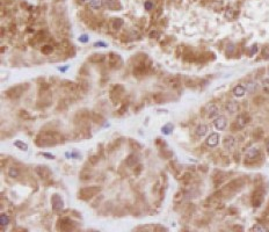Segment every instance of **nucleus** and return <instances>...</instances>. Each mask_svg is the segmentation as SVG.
<instances>
[{
	"label": "nucleus",
	"mask_w": 269,
	"mask_h": 232,
	"mask_svg": "<svg viewBox=\"0 0 269 232\" xmlns=\"http://www.w3.org/2000/svg\"><path fill=\"white\" fill-rule=\"evenodd\" d=\"M127 109H128V103H123V106L118 109V114H124L127 112Z\"/></svg>",
	"instance_id": "obj_39"
},
{
	"label": "nucleus",
	"mask_w": 269,
	"mask_h": 232,
	"mask_svg": "<svg viewBox=\"0 0 269 232\" xmlns=\"http://www.w3.org/2000/svg\"><path fill=\"white\" fill-rule=\"evenodd\" d=\"M138 161H139V158H138V155H136L134 153L129 155L127 157V159H125V164L129 167H134L138 164Z\"/></svg>",
	"instance_id": "obj_15"
},
{
	"label": "nucleus",
	"mask_w": 269,
	"mask_h": 232,
	"mask_svg": "<svg viewBox=\"0 0 269 232\" xmlns=\"http://www.w3.org/2000/svg\"><path fill=\"white\" fill-rule=\"evenodd\" d=\"M248 122H250L248 116L245 115V114H241V115H239L237 117L235 123H234V127H235L237 129H243V128H245V127L247 125Z\"/></svg>",
	"instance_id": "obj_8"
},
{
	"label": "nucleus",
	"mask_w": 269,
	"mask_h": 232,
	"mask_svg": "<svg viewBox=\"0 0 269 232\" xmlns=\"http://www.w3.org/2000/svg\"><path fill=\"white\" fill-rule=\"evenodd\" d=\"M245 93H246V88H245L244 86L238 85V86H235V87L233 88V94H234V97H241L245 95Z\"/></svg>",
	"instance_id": "obj_20"
},
{
	"label": "nucleus",
	"mask_w": 269,
	"mask_h": 232,
	"mask_svg": "<svg viewBox=\"0 0 269 232\" xmlns=\"http://www.w3.org/2000/svg\"><path fill=\"white\" fill-rule=\"evenodd\" d=\"M8 176H11V178H13V179L19 178L20 176V170L18 168V167H15V166L9 167V170H8Z\"/></svg>",
	"instance_id": "obj_23"
},
{
	"label": "nucleus",
	"mask_w": 269,
	"mask_h": 232,
	"mask_svg": "<svg viewBox=\"0 0 269 232\" xmlns=\"http://www.w3.org/2000/svg\"><path fill=\"white\" fill-rule=\"evenodd\" d=\"M153 101L155 103H162V102L166 101V97L164 95V93L158 92V93H154L153 94Z\"/></svg>",
	"instance_id": "obj_24"
},
{
	"label": "nucleus",
	"mask_w": 269,
	"mask_h": 232,
	"mask_svg": "<svg viewBox=\"0 0 269 232\" xmlns=\"http://www.w3.org/2000/svg\"><path fill=\"white\" fill-rule=\"evenodd\" d=\"M88 41H89V37L87 34H82L79 36V42H81V43H87Z\"/></svg>",
	"instance_id": "obj_35"
},
{
	"label": "nucleus",
	"mask_w": 269,
	"mask_h": 232,
	"mask_svg": "<svg viewBox=\"0 0 269 232\" xmlns=\"http://www.w3.org/2000/svg\"><path fill=\"white\" fill-rule=\"evenodd\" d=\"M108 59H109V65L112 69H119L123 64V60L119 55H116L114 52H110L109 56H108Z\"/></svg>",
	"instance_id": "obj_6"
},
{
	"label": "nucleus",
	"mask_w": 269,
	"mask_h": 232,
	"mask_svg": "<svg viewBox=\"0 0 269 232\" xmlns=\"http://www.w3.org/2000/svg\"><path fill=\"white\" fill-rule=\"evenodd\" d=\"M72 221L69 218H62L59 221V229L60 230H71L72 229Z\"/></svg>",
	"instance_id": "obj_16"
},
{
	"label": "nucleus",
	"mask_w": 269,
	"mask_h": 232,
	"mask_svg": "<svg viewBox=\"0 0 269 232\" xmlns=\"http://www.w3.org/2000/svg\"><path fill=\"white\" fill-rule=\"evenodd\" d=\"M51 207L55 211H60L64 208V201L59 194H54L51 196Z\"/></svg>",
	"instance_id": "obj_5"
},
{
	"label": "nucleus",
	"mask_w": 269,
	"mask_h": 232,
	"mask_svg": "<svg viewBox=\"0 0 269 232\" xmlns=\"http://www.w3.org/2000/svg\"><path fill=\"white\" fill-rule=\"evenodd\" d=\"M256 51H258V45H256V44H254V45L252 47V49H250V56H253V55H254Z\"/></svg>",
	"instance_id": "obj_43"
},
{
	"label": "nucleus",
	"mask_w": 269,
	"mask_h": 232,
	"mask_svg": "<svg viewBox=\"0 0 269 232\" xmlns=\"http://www.w3.org/2000/svg\"><path fill=\"white\" fill-rule=\"evenodd\" d=\"M103 5V0H91L89 1V6L93 9H100Z\"/></svg>",
	"instance_id": "obj_25"
},
{
	"label": "nucleus",
	"mask_w": 269,
	"mask_h": 232,
	"mask_svg": "<svg viewBox=\"0 0 269 232\" xmlns=\"http://www.w3.org/2000/svg\"><path fill=\"white\" fill-rule=\"evenodd\" d=\"M262 90L266 93H269V79H263L262 80Z\"/></svg>",
	"instance_id": "obj_31"
},
{
	"label": "nucleus",
	"mask_w": 269,
	"mask_h": 232,
	"mask_svg": "<svg viewBox=\"0 0 269 232\" xmlns=\"http://www.w3.org/2000/svg\"><path fill=\"white\" fill-rule=\"evenodd\" d=\"M147 69H149V65H146L144 62H142V63H139V64H137L134 66V76H143V74H145L147 72Z\"/></svg>",
	"instance_id": "obj_10"
},
{
	"label": "nucleus",
	"mask_w": 269,
	"mask_h": 232,
	"mask_svg": "<svg viewBox=\"0 0 269 232\" xmlns=\"http://www.w3.org/2000/svg\"><path fill=\"white\" fill-rule=\"evenodd\" d=\"M173 129H174L173 124H172V123H167V124H165V125L161 128V132H162L164 135H171V134L173 132Z\"/></svg>",
	"instance_id": "obj_22"
},
{
	"label": "nucleus",
	"mask_w": 269,
	"mask_h": 232,
	"mask_svg": "<svg viewBox=\"0 0 269 232\" xmlns=\"http://www.w3.org/2000/svg\"><path fill=\"white\" fill-rule=\"evenodd\" d=\"M14 146H16L21 151H28V144H26L24 142L21 140H15L14 142Z\"/></svg>",
	"instance_id": "obj_26"
},
{
	"label": "nucleus",
	"mask_w": 269,
	"mask_h": 232,
	"mask_svg": "<svg viewBox=\"0 0 269 232\" xmlns=\"http://www.w3.org/2000/svg\"><path fill=\"white\" fill-rule=\"evenodd\" d=\"M67 69H69V66H65V67H58V70H59V71H62V72H65Z\"/></svg>",
	"instance_id": "obj_48"
},
{
	"label": "nucleus",
	"mask_w": 269,
	"mask_h": 232,
	"mask_svg": "<svg viewBox=\"0 0 269 232\" xmlns=\"http://www.w3.org/2000/svg\"><path fill=\"white\" fill-rule=\"evenodd\" d=\"M142 171H143V165H138L137 170H134V175H139Z\"/></svg>",
	"instance_id": "obj_42"
},
{
	"label": "nucleus",
	"mask_w": 269,
	"mask_h": 232,
	"mask_svg": "<svg viewBox=\"0 0 269 232\" xmlns=\"http://www.w3.org/2000/svg\"><path fill=\"white\" fill-rule=\"evenodd\" d=\"M267 151L269 152V140L267 142Z\"/></svg>",
	"instance_id": "obj_49"
},
{
	"label": "nucleus",
	"mask_w": 269,
	"mask_h": 232,
	"mask_svg": "<svg viewBox=\"0 0 269 232\" xmlns=\"http://www.w3.org/2000/svg\"><path fill=\"white\" fill-rule=\"evenodd\" d=\"M101 192V187L99 186H89V187H85L82 189L79 190L78 197L81 200H89L93 196H95L97 193Z\"/></svg>",
	"instance_id": "obj_2"
},
{
	"label": "nucleus",
	"mask_w": 269,
	"mask_h": 232,
	"mask_svg": "<svg viewBox=\"0 0 269 232\" xmlns=\"http://www.w3.org/2000/svg\"><path fill=\"white\" fill-rule=\"evenodd\" d=\"M262 56H263V58H266V59H269V45H267V47L263 48V50H262Z\"/></svg>",
	"instance_id": "obj_36"
},
{
	"label": "nucleus",
	"mask_w": 269,
	"mask_h": 232,
	"mask_svg": "<svg viewBox=\"0 0 269 232\" xmlns=\"http://www.w3.org/2000/svg\"><path fill=\"white\" fill-rule=\"evenodd\" d=\"M268 73H269V69H268Z\"/></svg>",
	"instance_id": "obj_51"
},
{
	"label": "nucleus",
	"mask_w": 269,
	"mask_h": 232,
	"mask_svg": "<svg viewBox=\"0 0 269 232\" xmlns=\"http://www.w3.org/2000/svg\"><path fill=\"white\" fill-rule=\"evenodd\" d=\"M35 172H36V174L39 175L41 179H43V180L49 179L50 175H51V171H50L49 167L45 166V165H39V166H36Z\"/></svg>",
	"instance_id": "obj_7"
},
{
	"label": "nucleus",
	"mask_w": 269,
	"mask_h": 232,
	"mask_svg": "<svg viewBox=\"0 0 269 232\" xmlns=\"http://www.w3.org/2000/svg\"><path fill=\"white\" fill-rule=\"evenodd\" d=\"M144 7H145V9H146V11H151V9L153 8V4H152V1H145Z\"/></svg>",
	"instance_id": "obj_37"
},
{
	"label": "nucleus",
	"mask_w": 269,
	"mask_h": 232,
	"mask_svg": "<svg viewBox=\"0 0 269 232\" xmlns=\"http://www.w3.org/2000/svg\"><path fill=\"white\" fill-rule=\"evenodd\" d=\"M81 2H88V1H91V0H80Z\"/></svg>",
	"instance_id": "obj_50"
},
{
	"label": "nucleus",
	"mask_w": 269,
	"mask_h": 232,
	"mask_svg": "<svg viewBox=\"0 0 269 232\" xmlns=\"http://www.w3.org/2000/svg\"><path fill=\"white\" fill-rule=\"evenodd\" d=\"M252 231L255 232H267L268 231V228H266L265 225L262 224H255L253 228H252Z\"/></svg>",
	"instance_id": "obj_28"
},
{
	"label": "nucleus",
	"mask_w": 269,
	"mask_h": 232,
	"mask_svg": "<svg viewBox=\"0 0 269 232\" xmlns=\"http://www.w3.org/2000/svg\"><path fill=\"white\" fill-rule=\"evenodd\" d=\"M0 224H1V226H7L9 224V217L6 213H2L0 215Z\"/></svg>",
	"instance_id": "obj_27"
},
{
	"label": "nucleus",
	"mask_w": 269,
	"mask_h": 232,
	"mask_svg": "<svg viewBox=\"0 0 269 232\" xmlns=\"http://www.w3.org/2000/svg\"><path fill=\"white\" fill-rule=\"evenodd\" d=\"M80 179H81V180H89V179H91V174L81 173V175H80Z\"/></svg>",
	"instance_id": "obj_44"
},
{
	"label": "nucleus",
	"mask_w": 269,
	"mask_h": 232,
	"mask_svg": "<svg viewBox=\"0 0 269 232\" xmlns=\"http://www.w3.org/2000/svg\"><path fill=\"white\" fill-rule=\"evenodd\" d=\"M123 24H124V21H123V19H121V18H116L113 21V28L114 29H119Z\"/></svg>",
	"instance_id": "obj_30"
},
{
	"label": "nucleus",
	"mask_w": 269,
	"mask_h": 232,
	"mask_svg": "<svg viewBox=\"0 0 269 232\" xmlns=\"http://www.w3.org/2000/svg\"><path fill=\"white\" fill-rule=\"evenodd\" d=\"M259 157H260V150L258 148H250L246 153L247 160H256Z\"/></svg>",
	"instance_id": "obj_13"
},
{
	"label": "nucleus",
	"mask_w": 269,
	"mask_h": 232,
	"mask_svg": "<svg viewBox=\"0 0 269 232\" xmlns=\"http://www.w3.org/2000/svg\"><path fill=\"white\" fill-rule=\"evenodd\" d=\"M41 51H42L43 55H50V54H52V51H54V47L50 45V44H47V45H44V47L41 49Z\"/></svg>",
	"instance_id": "obj_29"
},
{
	"label": "nucleus",
	"mask_w": 269,
	"mask_h": 232,
	"mask_svg": "<svg viewBox=\"0 0 269 232\" xmlns=\"http://www.w3.org/2000/svg\"><path fill=\"white\" fill-rule=\"evenodd\" d=\"M59 135L55 131H44L39 132L36 137V144L39 146H51L59 143Z\"/></svg>",
	"instance_id": "obj_1"
},
{
	"label": "nucleus",
	"mask_w": 269,
	"mask_h": 232,
	"mask_svg": "<svg viewBox=\"0 0 269 232\" xmlns=\"http://www.w3.org/2000/svg\"><path fill=\"white\" fill-rule=\"evenodd\" d=\"M207 114H208V117L213 118V117H216V116L219 114V109H218V107L215 103H210L207 107Z\"/></svg>",
	"instance_id": "obj_14"
},
{
	"label": "nucleus",
	"mask_w": 269,
	"mask_h": 232,
	"mask_svg": "<svg viewBox=\"0 0 269 232\" xmlns=\"http://www.w3.org/2000/svg\"><path fill=\"white\" fill-rule=\"evenodd\" d=\"M164 81H165L168 86H171V87H177V86H179V80H177L175 77L165 78V79H164Z\"/></svg>",
	"instance_id": "obj_21"
},
{
	"label": "nucleus",
	"mask_w": 269,
	"mask_h": 232,
	"mask_svg": "<svg viewBox=\"0 0 269 232\" xmlns=\"http://www.w3.org/2000/svg\"><path fill=\"white\" fill-rule=\"evenodd\" d=\"M123 93H124V87H123L122 85H115V86L110 90V99H112V101L116 105V103L121 100Z\"/></svg>",
	"instance_id": "obj_4"
},
{
	"label": "nucleus",
	"mask_w": 269,
	"mask_h": 232,
	"mask_svg": "<svg viewBox=\"0 0 269 232\" xmlns=\"http://www.w3.org/2000/svg\"><path fill=\"white\" fill-rule=\"evenodd\" d=\"M99 159H100V157H99V155H92V157H89L88 161H89L92 165H96V164L99 163Z\"/></svg>",
	"instance_id": "obj_34"
},
{
	"label": "nucleus",
	"mask_w": 269,
	"mask_h": 232,
	"mask_svg": "<svg viewBox=\"0 0 269 232\" xmlns=\"http://www.w3.org/2000/svg\"><path fill=\"white\" fill-rule=\"evenodd\" d=\"M42 155L45 157V158H48V159H55V155H51V153H48V152H43Z\"/></svg>",
	"instance_id": "obj_46"
},
{
	"label": "nucleus",
	"mask_w": 269,
	"mask_h": 232,
	"mask_svg": "<svg viewBox=\"0 0 269 232\" xmlns=\"http://www.w3.org/2000/svg\"><path fill=\"white\" fill-rule=\"evenodd\" d=\"M28 88H29V85L28 84H26V85L24 84L18 85V86L12 87L8 91H6V95L9 97V99H19L24 93V91L28 90Z\"/></svg>",
	"instance_id": "obj_3"
},
{
	"label": "nucleus",
	"mask_w": 269,
	"mask_h": 232,
	"mask_svg": "<svg viewBox=\"0 0 269 232\" xmlns=\"http://www.w3.org/2000/svg\"><path fill=\"white\" fill-rule=\"evenodd\" d=\"M116 4V0H106V6L109 8H114Z\"/></svg>",
	"instance_id": "obj_38"
},
{
	"label": "nucleus",
	"mask_w": 269,
	"mask_h": 232,
	"mask_svg": "<svg viewBox=\"0 0 269 232\" xmlns=\"http://www.w3.org/2000/svg\"><path fill=\"white\" fill-rule=\"evenodd\" d=\"M104 58H106V56H104L103 54H93V55L89 56L88 60H89L91 63L99 64V63H102V62L104 60Z\"/></svg>",
	"instance_id": "obj_17"
},
{
	"label": "nucleus",
	"mask_w": 269,
	"mask_h": 232,
	"mask_svg": "<svg viewBox=\"0 0 269 232\" xmlns=\"http://www.w3.org/2000/svg\"><path fill=\"white\" fill-rule=\"evenodd\" d=\"M80 87H82V91H84V92H87V91H88V84H87V82H80L79 88H80Z\"/></svg>",
	"instance_id": "obj_40"
},
{
	"label": "nucleus",
	"mask_w": 269,
	"mask_h": 232,
	"mask_svg": "<svg viewBox=\"0 0 269 232\" xmlns=\"http://www.w3.org/2000/svg\"><path fill=\"white\" fill-rule=\"evenodd\" d=\"M158 36H159V33H158L157 30H152V32L150 33V37H151V39H157Z\"/></svg>",
	"instance_id": "obj_45"
},
{
	"label": "nucleus",
	"mask_w": 269,
	"mask_h": 232,
	"mask_svg": "<svg viewBox=\"0 0 269 232\" xmlns=\"http://www.w3.org/2000/svg\"><path fill=\"white\" fill-rule=\"evenodd\" d=\"M94 47H95V48H99V47H100V48H106L107 44H106L104 42H101V41H100V42H95V43H94Z\"/></svg>",
	"instance_id": "obj_41"
},
{
	"label": "nucleus",
	"mask_w": 269,
	"mask_h": 232,
	"mask_svg": "<svg viewBox=\"0 0 269 232\" xmlns=\"http://www.w3.org/2000/svg\"><path fill=\"white\" fill-rule=\"evenodd\" d=\"M94 117H95V118H94L95 122H102V121H103V118H102L100 115H97V114H94Z\"/></svg>",
	"instance_id": "obj_47"
},
{
	"label": "nucleus",
	"mask_w": 269,
	"mask_h": 232,
	"mask_svg": "<svg viewBox=\"0 0 269 232\" xmlns=\"http://www.w3.org/2000/svg\"><path fill=\"white\" fill-rule=\"evenodd\" d=\"M207 132H208V127L205 124H200L195 129V134L198 136V137H203Z\"/></svg>",
	"instance_id": "obj_19"
},
{
	"label": "nucleus",
	"mask_w": 269,
	"mask_h": 232,
	"mask_svg": "<svg viewBox=\"0 0 269 232\" xmlns=\"http://www.w3.org/2000/svg\"><path fill=\"white\" fill-rule=\"evenodd\" d=\"M223 144H224V148L225 149L231 150L234 146V144H235V139H234L233 136H226L225 139H224V142H223Z\"/></svg>",
	"instance_id": "obj_18"
},
{
	"label": "nucleus",
	"mask_w": 269,
	"mask_h": 232,
	"mask_svg": "<svg viewBox=\"0 0 269 232\" xmlns=\"http://www.w3.org/2000/svg\"><path fill=\"white\" fill-rule=\"evenodd\" d=\"M225 109L229 114H235L239 110V103L234 100H231L225 105Z\"/></svg>",
	"instance_id": "obj_12"
},
{
	"label": "nucleus",
	"mask_w": 269,
	"mask_h": 232,
	"mask_svg": "<svg viewBox=\"0 0 269 232\" xmlns=\"http://www.w3.org/2000/svg\"><path fill=\"white\" fill-rule=\"evenodd\" d=\"M233 16H234L233 9H232V8H228V9H226V12H225V18L231 20V19H233Z\"/></svg>",
	"instance_id": "obj_33"
},
{
	"label": "nucleus",
	"mask_w": 269,
	"mask_h": 232,
	"mask_svg": "<svg viewBox=\"0 0 269 232\" xmlns=\"http://www.w3.org/2000/svg\"><path fill=\"white\" fill-rule=\"evenodd\" d=\"M213 125L217 130H224L228 125V120L225 116H218L217 118H215L213 121Z\"/></svg>",
	"instance_id": "obj_9"
},
{
	"label": "nucleus",
	"mask_w": 269,
	"mask_h": 232,
	"mask_svg": "<svg viewBox=\"0 0 269 232\" xmlns=\"http://www.w3.org/2000/svg\"><path fill=\"white\" fill-rule=\"evenodd\" d=\"M20 117L23 120H30L31 116L29 115V113L27 110H20Z\"/></svg>",
	"instance_id": "obj_32"
},
{
	"label": "nucleus",
	"mask_w": 269,
	"mask_h": 232,
	"mask_svg": "<svg viewBox=\"0 0 269 232\" xmlns=\"http://www.w3.org/2000/svg\"><path fill=\"white\" fill-rule=\"evenodd\" d=\"M205 143H207V145L210 146V148L217 146L218 143H219V135H218L217 132H212L211 135L205 139Z\"/></svg>",
	"instance_id": "obj_11"
}]
</instances>
